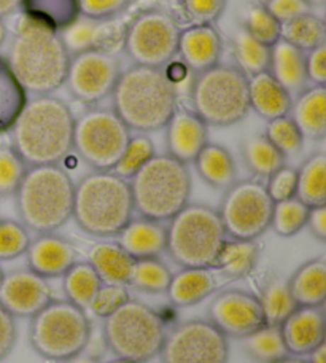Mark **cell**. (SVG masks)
Masks as SVG:
<instances>
[{"label": "cell", "instance_id": "277c9868", "mask_svg": "<svg viewBox=\"0 0 326 363\" xmlns=\"http://www.w3.org/2000/svg\"><path fill=\"white\" fill-rule=\"evenodd\" d=\"M75 184L60 164L30 166L15 193L19 223L28 231L55 233L74 212Z\"/></svg>", "mask_w": 326, "mask_h": 363}, {"label": "cell", "instance_id": "74e56055", "mask_svg": "<svg viewBox=\"0 0 326 363\" xmlns=\"http://www.w3.org/2000/svg\"><path fill=\"white\" fill-rule=\"evenodd\" d=\"M232 51L237 69L247 77H252L269 69L271 48L253 38L242 26L232 34Z\"/></svg>", "mask_w": 326, "mask_h": 363}, {"label": "cell", "instance_id": "8d00e7d4", "mask_svg": "<svg viewBox=\"0 0 326 363\" xmlns=\"http://www.w3.org/2000/svg\"><path fill=\"white\" fill-rule=\"evenodd\" d=\"M102 281L88 262H75L62 276V289L70 303L86 311Z\"/></svg>", "mask_w": 326, "mask_h": 363}, {"label": "cell", "instance_id": "03108f58", "mask_svg": "<svg viewBox=\"0 0 326 363\" xmlns=\"http://www.w3.org/2000/svg\"><path fill=\"white\" fill-rule=\"evenodd\" d=\"M4 274H5V272H4L2 267H0V282H2V279H4Z\"/></svg>", "mask_w": 326, "mask_h": 363}, {"label": "cell", "instance_id": "7c38bea8", "mask_svg": "<svg viewBox=\"0 0 326 363\" xmlns=\"http://www.w3.org/2000/svg\"><path fill=\"white\" fill-rule=\"evenodd\" d=\"M180 28L161 9H148L126 26L123 50L135 66L164 69L177 56Z\"/></svg>", "mask_w": 326, "mask_h": 363}, {"label": "cell", "instance_id": "ba28073f", "mask_svg": "<svg viewBox=\"0 0 326 363\" xmlns=\"http://www.w3.org/2000/svg\"><path fill=\"white\" fill-rule=\"evenodd\" d=\"M191 106L207 126L227 128L240 123L250 113L249 77L236 66L221 62L194 74Z\"/></svg>", "mask_w": 326, "mask_h": 363}, {"label": "cell", "instance_id": "e7e4bbea", "mask_svg": "<svg viewBox=\"0 0 326 363\" xmlns=\"http://www.w3.org/2000/svg\"><path fill=\"white\" fill-rule=\"evenodd\" d=\"M308 2L310 4L312 9H314V6H323L326 4V0H308Z\"/></svg>", "mask_w": 326, "mask_h": 363}, {"label": "cell", "instance_id": "83f0119b", "mask_svg": "<svg viewBox=\"0 0 326 363\" xmlns=\"http://www.w3.org/2000/svg\"><path fill=\"white\" fill-rule=\"evenodd\" d=\"M288 287L298 306L322 308L326 301V258L317 257L301 264L290 277Z\"/></svg>", "mask_w": 326, "mask_h": 363}, {"label": "cell", "instance_id": "d6a6232c", "mask_svg": "<svg viewBox=\"0 0 326 363\" xmlns=\"http://www.w3.org/2000/svg\"><path fill=\"white\" fill-rule=\"evenodd\" d=\"M296 198L308 207L326 206V155L312 153L298 167Z\"/></svg>", "mask_w": 326, "mask_h": 363}, {"label": "cell", "instance_id": "d6986e66", "mask_svg": "<svg viewBox=\"0 0 326 363\" xmlns=\"http://www.w3.org/2000/svg\"><path fill=\"white\" fill-rule=\"evenodd\" d=\"M279 327L286 351L295 357L309 355L315 347L326 342V315L323 306H298Z\"/></svg>", "mask_w": 326, "mask_h": 363}, {"label": "cell", "instance_id": "2e32d148", "mask_svg": "<svg viewBox=\"0 0 326 363\" xmlns=\"http://www.w3.org/2000/svg\"><path fill=\"white\" fill-rule=\"evenodd\" d=\"M208 322L226 338H239L264 325V314L257 295L244 290H225L215 295L208 306Z\"/></svg>", "mask_w": 326, "mask_h": 363}, {"label": "cell", "instance_id": "7dc6e473", "mask_svg": "<svg viewBox=\"0 0 326 363\" xmlns=\"http://www.w3.org/2000/svg\"><path fill=\"white\" fill-rule=\"evenodd\" d=\"M30 235L23 223L15 220H0V262L15 260L26 254Z\"/></svg>", "mask_w": 326, "mask_h": 363}, {"label": "cell", "instance_id": "4316f807", "mask_svg": "<svg viewBox=\"0 0 326 363\" xmlns=\"http://www.w3.org/2000/svg\"><path fill=\"white\" fill-rule=\"evenodd\" d=\"M305 53L280 38L271 47L269 72L291 97L308 88V75H305Z\"/></svg>", "mask_w": 326, "mask_h": 363}, {"label": "cell", "instance_id": "f1b7e54d", "mask_svg": "<svg viewBox=\"0 0 326 363\" xmlns=\"http://www.w3.org/2000/svg\"><path fill=\"white\" fill-rule=\"evenodd\" d=\"M88 263L94 268L102 284L129 285L135 260L118 242H97L89 249Z\"/></svg>", "mask_w": 326, "mask_h": 363}, {"label": "cell", "instance_id": "cb8c5ba5", "mask_svg": "<svg viewBox=\"0 0 326 363\" xmlns=\"http://www.w3.org/2000/svg\"><path fill=\"white\" fill-rule=\"evenodd\" d=\"M288 115L304 139L323 140L326 138V88L315 85L304 88L293 97Z\"/></svg>", "mask_w": 326, "mask_h": 363}, {"label": "cell", "instance_id": "db71d44e", "mask_svg": "<svg viewBox=\"0 0 326 363\" xmlns=\"http://www.w3.org/2000/svg\"><path fill=\"white\" fill-rule=\"evenodd\" d=\"M304 61L308 82L315 86H326V43L308 51Z\"/></svg>", "mask_w": 326, "mask_h": 363}, {"label": "cell", "instance_id": "9f6ffc18", "mask_svg": "<svg viewBox=\"0 0 326 363\" xmlns=\"http://www.w3.org/2000/svg\"><path fill=\"white\" fill-rule=\"evenodd\" d=\"M305 226L315 239L320 242H326V206L310 207Z\"/></svg>", "mask_w": 326, "mask_h": 363}, {"label": "cell", "instance_id": "816d5d0a", "mask_svg": "<svg viewBox=\"0 0 326 363\" xmlns=\"http://www.w3.org/2000/svg\"><path fill=\"white\" fill-rule=\"evenodd\" d=\"M130 0H78L80 16L89 19L116 18L128 9Z\"/></svg>", "mask_w": 326, "mask_h": 363}, {"label": "cell", "instance_id": "91938a15", "mask_svg": "<svg viewBox=\"0 0 326 363\" xmlns=\"http://www.w3.org/2000/svg\"><path fill=\"white\" fill-rule=\"evenodd\" d=\"M62 363H99V360L93 357V355L82 352V354H78V355H75V357H72V359L65 360Z\"/></svg>", "mask_w": 326, "mask_h": 363}, {"label": "cell", "instance_id": "d590c367", "mask_svg": "<svg viewBox=\"0 0 326 363\" xmlns=\"http://www.w3.org/2000/svg\"><path fill=\"white\" fill-rule=\"evenodd\" d=\"M244 161L249 171L259 179H267L279 167L286 164V160L264 134H253L244 140Z\"/></svg>", "mask_w": 326, "mask_h": 363}, {"label": "cell", "instance_id": "6125c7cd", "mask_svg": "<svg viewBox=\"0 0 326 363\" xmlns=\"http://www.w3.org/2000/svg\"><path fill=\"white\" fill-rule=\"evenodd\" d=\"M6 37H9V29H6L5 23L2 21V19H0V47H2V45L5 43Z\"/></svg>", "mask_w": 326, "mask_h": 363}, {"label": "cell", "instance_id": "ffe728a7", "mask_svg": "<svg viewBox=\"0 0 326 363\" xmlns=\"http://www.w3.org/2000/svg\"><path fill=\"white\" fill-rule=\"evenodd\" d=\"M167 155L180 163L190 164L208 144V126L193 110H175L166 125Z\"/></svg>", "mask_w": 326, "mask_h": 363}, {"label": "cell", "instance_id": "5bb4252c", "mask_svg": "<svg viewBox=\"0 0 326 363\" xmlns=\"http://www.w3.org/2000/svg\"><path fill=\"white\" fill-rule=\"evenodd\" d=\"M161 363H227L230 342L208 320H186L166 333Z\"/></svg>", "mask_w": 326, "mask_h": 363}, {"label": "cell", "instance_id": "4fadbf2b", "mask_svg": "<svg viewBox=\"0 0 326 363\" xmlns=\"http://www.w3.org/2000/svg\"><path fill=\"white\" fill-rule=\"evenodd\" d=\"M272 209L274 201L263 182L247 179L225 190L218 216L227 238L257 241L271 226Z\"/></svg>", "mask_w": 326, "mask_h": 363}, {"label": "cell", "instance_id": "ee69618b", "mask_svg": "<svg viewBox=\"0 0 326 363\" xmlns=\"http://www.w3.org/2000/svg\"><path fill=\"white\" fill-rule=\"evenodd\" d=\"M242 28L253 38H257L258 42L271 48L274 43L280 40V28H282V24L266 10L263 4L253 2L247 6Z\"/></svg>", "mask_w": 326, "mask_h": 363}, {"label": "cell", "instance_id": "f546056e", "mask_svg": "<svg viewBox=\"0 0 326 363\" xmlns=\"http://www.w3.org/2000/svg\"><path fill=\"white\" fill-rule=\"evenodd\" d=\"M193 163L199 177L217 190H227L237 182L236 161L223 145L208 142Z\"/></svg>", "mask_w": 326, "mask_h": 363}, {"label": "cell", "instance_id": "d4e9b609", "mask_svg": "<svg viewBox=\"0 0 326 363\" xmlns=\"http://www.w3.org/2000/svg\"><path fill=\"white\" fill-rule=\"evenodd\" d=\"M249 99L253 110L266 121L290 113L293 97L274 79L269 70L249 77Z\"/></svg>", "mask_w": 326, "mask_h": 363}, {"label": "cell", "instance_id": "c3c4849f", "mask_svg": "<svg viewBox=\"0 0 326 363\" xmlns=\"http://www.w3.org/2000/svg\"><path fill=\"white\" fill-rule=\"evenodd\" d=\"M129 298L130 296L126 285L102 284L99 290L96 291L93 301L89 303L86 313L89 311L96 317L106 319L110 314H113L116 309H120Z\"/></svg>", "mask_w": 326, "mask_h": 363}, {"label": "cell", "instance_id": "7bdbcfd3", "mask_svg": "<svg viewBox=\"0 0 326 363\" xmlns=\"http://www.w3.org/2000/svg\"><path fill=\"white\" fill-rule=\"evenodd\" d=\"M264 135L283 155L285 160L296 158L304 147V138L290 115L267 121Z\"/></svg>", "mask_w": 326, "mask_h": 363}, {"label": "cell", "instance_id": "8992f818", "mask_svg": "<svg viewBox=\"0 0 326 363\" xmlns=\"http://www.w3.org/2000/svg\"><path fill=\"white\" fill-rule=\"evenodd\" d=\"M134 212L140 217L169 222L190 203L191 174L188 164L161 153L129 179Z\"/></svg>", "mask_w": 326, "mask_h": 363}, {"label": "cell", "instance_id": "836d02e7", "mask_svg": "<svg viewBox=\"0 0 326 363\" xmlns=\"http://www.w3.org/2000/svg\"><path fill=\"white\" fill-rule=\"evenodd\" d=\"M28 102V93L19 85L5 57L0 55V134L10 133Z\"/></svg>", "mask_w": 326, "mask_h": 363}, {"label": "cell", "instance_id": "9c48e42d", "mask_svg": "<svg viewBox=\"0 0 326 363\" xmlns=\"http://www.w3.org/2000/svg\"><path fill=\"white\" fill-rule=\"evenodd\" d=\"M91 322L86 311L69 300H51L30 317L29 341L34 351L51 362H65L86 351Z\"/></svg>", "mask_w": 326, "mask_h": 363}, {"label": "cell", "instance_id": "ac0fdd59", "mask_svg": "<svg viewBox=\"0 0 326 363\" xmlns=\"http://www.w3.org/2000/svg\"><path fill=\"white\" fill-rule=\"evenodd\" d=\"M126 26L116 18L89 19L80 16L67 29L60 32L69 55L97 50L116 55L125 45Z\"/></svg>", "mask_w": 326, "mask_h": 363}, {"label": "cell", "instance_id": "60d3db41", "mask_svg": "<svg viewBox=\"0 0 326 363\" xmlns=\"http://www.w3.org/2000/svg\"><path fill=\"white\" fill-rule=\"evenodd\" d=\"M309 209L310 207L301 203L296 196L274 203L269 228L282 238L295 236L305 226Z\"/></svg>", "mask_w": 326, "mask_h": 363}, {"label": "cell", "instance_id": "bcb514c9", "mask_svg": "<svg viewBox=\"0 0 326 363\" xmlns=\"http://www.w3.org/2000/svg\"><path fill=\"white\" fill-rule=\"evenodd\" d=\"M26 171H28V166L15 148L0 144V196L15 194Z\"/></svg>", "mask_w": 326, "mask_h": 363}, {"label": "cell", "instance_id": "6f0895ef", "mask_svg": "<svg viewBox=\"0 0 326 363\" xmlns=\"http://www.w3.org/2000/svg\"><path fill=\"white\" fill-rule=\"evenodd\" d=\"M19 5H21V0H0V19L9 18L15 15L19 11Z\"/></svg>", "mask_w": 326, "mask_h": 363}, {"label": "cell", "instance_id": "94428289", "mask_svg": "<svg viewBox=\"0 0 326 363\" xmlns=\"http://www.w3.org/2000/svg\"><path fill=\"white\" fill-rule=\"evenodd\" d=\"M274 363H309V360L301 359V357H295V355H286L285 359H280Z\"/></svg>", "mask_w": 326, "mask_h": 363}, {"label": "cell", "instance_id": "be15d7a7", "mask_svg": "<svg viewBox=\"0 0 326 363\" xmlns=\"http://www.w3.org/2000/svg\"><path fill=\"white\" fill-rule=\"evenodd\" d=\"M106 363H143V362H134V360H128V359H113V360H110V362H106Z\"/></svg>", "mask_w": 326, "mask_h": 363}, {"label": "cell", "instance_id": "5b68a950", "mask_svg": "<svg viewBox=\"0 0 326 363\" xmlns=\"http://www.w3.org/2000/svg\"><path fill=\"white\" fill-rule=\"evenodd\" d=\"M134 217L129 180L113 171H93L75 184L72 218L91 236L115 238Z\"/></svg>", "mask_w": 326, "mask_h": 363}, {"label": "cell", "instance_id": "f6af8a7d", "mask_svg": "<svg viewBox=\"0 0 326 363\" xmlns=\"http://www.w3.org/2000/svg\"><path fill=\"white\" fill-rule=\"evenodd\" d=\"M156 155L153 140L147 134L130 135L128 147L123 153L118 164L113 167V172L120 177L129 180L137 171H140L150 160Z\"/></svg>", "mask_w": 326, "mask_h": 363}, {"label": "cell", "instance_id": "681fc988", "mask_svg": "<svg viewBox=\"0 0 326 363\" xmlns=\"http://www.w3.org/2000/svg\"><path fill=\"white\" fill-rule=\"evenodd\" d=\"M266 180H267V184L264 185L266 191L274 203H279V201H285L296 196V185H298L296 167L283 164L282 167H279L276 172L271 174Z\"/></svg>", "mask_w": 326, "mask_h": 363}, {"label": "cell", "instance_id": "9a60e30c", "mask_svg": "<svg viewBox=\"0 0 326 363\" xmlns=\"http://www.w3.org/2000/svg\"><path fill=\"white\" fill-rule=\"evenodd\" d=\"M120 74L116 55L89 50L70 56L64 85L75 101L91 107L112 96Z\"/></svg>", "mask_w": 326, "mask_h": 363}, {"label": "cell", "instance_id": "6da1fadb", "mask_svg": "<svg viewBox=\"0 0 326 363\" xmlns=\"http://www.w3.org/2000/svg\"><path fill=\"white\" fill-rule=\"evenodd\" d=\"M75 115L53 94L28 99L10 129L11 147L26 166L60 164L74 150Z\"/></svg>", "mask_w": 326, "mask_h": 363}, {"label": "cell", "instance_id": "44dd1931", "mask_svg": "<svg viewBox=\"0 0 326 363\" xmlns=\"http://www.w3.org/2000/svg\"><path fill=\"white\" fill-rule=\"evenodd\" d=\"M177 55L191 72H204L220 62L223 40L213 24H193L180 30Z\"/></svg>", "mask_w": 326, "mask_h": 363}, {"label": "cell", "instance_id": "4dcf8cb0", "mask_svg": "<svg viewBox=\"0 0 326 363\" xmlns=\"http://www.w3.org/2000/svg\"><path fill=\"white\" fill-rule=\"evenodd\" d=\"M19 11L24 18L60 34L80 18L78 0H21Z\"/></svg>", "mask_w": 326, "mask_h": 363}, {"label": "cell", "instance_id": "b9f144b4", "mask_svg": "<svg viewBox=\"0 0 326 363\" xmlns=\"http://www.w3.org/2000/svg\"><path fill=\"white\" fill-rule=\"evenodd\" d=\"M172 272L159 258H143L135 260L129 285L147 294H162L169 287Z\"/></svg>", "mask_w": 326, "mask_h": 363}, {"label": "cell", "instance_id": "e575fe53", "mask_svg": "<svg viewBox=\"0 0 326 363\" xmlns=\"http://www.w3.org/2000/svg\"><path fill=\"white\" fill-rule=\"evenodd\" d=\"M280 38L301 50L303 53H308L326 43L325 21L314 11L305 13L288 23H283L280 28Z\"/></svg>", "mask_w": 326, "mask_h": 363}, {"label": "cell", "instance_id": "f5cc1de1", "mask_svg": "<svg viewBox=\"0 0 326 363\" xmlns=\"http://www.w3.org/2000/svg\"><path fill=\"white\" fill-rule=\"evenodd\" d=\"M263 5L280 24L314 10L308 0H264Z\"/></svg>", "mask_w": 326, "mask_h": 363}, {"label": "cell", "instance_id": "7a4b0ae2", "mask_svg": "<svg viewBox=\"0 0 326 363\" xmlns=\"http://www.w3.org/2000/svg\"><path fill=\"white\" fill-rule=\"evenodd\" d=\"M5 60L26 93L45 96L64 86L70 55L57 32L21 15Z\"/></svg>", "mask_w": 326, "mask_h": 363}, {"label": "cell", "instance_id": "f35d334b", "mask_svg": "<svg viewBox=\"0 0 326 363\" xmlns=\"http://www.w3.org/2000/svg\"><path fill=\"white\" fill-rule=\"evenodd\" d=\"M242 347L247 355L257 363H274L290 355L280 327L267 325V323L242 338Z\"/></svg>", "mask_w": 326, "mask_h": 363}, {"label": "cell", "instance_id": "52a82bcc", "mask_svg": "<svg viewBox=\"0 0 326 363\" xmlns=\"http://www.w3.org/2000/svg\"><path fill=\"white\" fill-rule=\"evenodd\" d=\"M169 257L181 268H212L227 239L217 209L188 203L166 225Z\"/></svg>", "mask_w": 326, "mask_h": 363}, {"label": "cell", "instance_id": "30bf717a", "mask_svg": "<svg viewBox=\"0 0 326 363\" xmlns=\"http://www.w3.org/2000/svg\"><path fill=\"white\" fill-rule=\"evenodd\" d=\"M102 332L115 357L143 363L158 357L166 338L162 317L145 303L130 298L103 319Z\"/></svg>", "mask_w": 326, "mask_h": 363}, {"label": "cell", "instance_id": "8fae6325", "mask_svg": "<svg viewBox=\"0 0 326 363\" xmlns=\"http://www.w3.org/2000/svg\"><path fill=\"white\" fill-rule=\"evenodd\" d=\"M130 135L113 108L91 106L75 118L74 150L93 171H113Z\"/></svg>", "mask_w": 326, "mask_h": 363}, {"label": "cell", "instance_id": "484cf974", "mask_svg": "<svg viewBox=\"0 0 326 363\" xmlns=\"http://www.w3.org/2000/svg\"><path fill=\"white\" fill-rule=\"evenodd\" d=\"M217 289L218 279L212 268H181L172 274L166 294L174 306L188 308L204 301Z\"/></svg>", "mask_w": 326, "mask_h": 363}, {"label": "cell", "instance_id": "1f68e13d", "mask_svg": "<svg viewBox=\"0 0 326 363\" xmlns=\"http://www.w3.org/2000/svg\"><path fill=\"white\" fill-rule=\"evenodd\" d=\"M259 257L257 241L226 239L212 269L220 271L227 279H242L255 269Z\"/></svg>", "mask_w": 326, "mask_h": 363}, {"label": "cell", "instance_id": "f907efd6", "mask_svg": "<svg viewBox=\"0 0 326 363\" xmlns=\"http://www.w3.org/2000/svg\"><path fill=\"white\" fill-rule=\"evenodd\" d=\"M193 24H215L226 10L227 0H181Z\"/></svg>", "mask_w": 326, "mask_h": 363}, {"label": "cell", "instance_id": "603a6c76", "mask_svg": "<svg viewBox=\"0 0 326 363\" xmlns=\"http://www.w3.org/2000/svg\"><path fill=\"white\" fill-rule=\"evenodd\" d=\"M115 238L120 247L134 260L158 258L162 252H166L167 230L164 222L139 216L130 218Z\"/></svg>", "mask_w": 326, "mask_h": 363}, {"label": "cell", "instance_id": "3957f363", "mask_svg": "<svg viewBox=\"0 0 326 363\" xmlns=\"http://www.w3.org/2000/svg\"><path fill=\"white\" fill-rule=\"evenodd\" d=\"M110 97L115 113L139 134L164 129L177 110V88L161 67L133 64L121 70Z\"/></svg>", "mask_w": 326, "mask_h": 363}, {"label": "cell", "instance_id": "e0dca14e", "mask_svg": "<svg viewBox=\"0 0 326 363\" xmlns=\"http://www.w3.org/2000/svg\"><path fill=\"white\" fill-rule=\"evenodd\" d=\"M53 300L48 281L28 271H13L4 274L0 282V306L15 317H34Z\"/></svg>", "mask_w": 326, "mask_h": 363}, {"label": "cell", "instance_id": "11a10c76", "mask_svg": "<svg viewBox=\"0 0 326 363\" xmlns=\"http://www.w3.org/2000/svg\"><path fill=\"white\" fill-rule=\"evenodd\" d=\"M18 327L16 319L9 311L0 306V362H4L11 354L16 345Z\"/></svg>", "mask_w": 326, "mask_h": 363}, {"label": "cell", "instance_id": "ab89813d", "mask_svg": "<svg viewBox=\"0 0 326 363\" xmlns=\"http://www.w3.org/2000/svg\"><path fill=\"white\" fill-rule=\"evenodd\" d=\"M258 300L267 325H280L298 308L290 291L288 282L280 277H272L264 284Z\"/></svg>", "mask_w": 326, "mask_h": 363}, {"label": "cell", "instance_id": "680465c9", "mask_svg": "<svg viewBox=\"0 0 326 363\" xmlns=\"http://www.w3.org/2000/svg\"><path fill=\"white\" fill-rule=\"evenodd\" d=\"M309 363H326V342L315 347L314 351L309 354Z\"/></svg>", "mask_w": 326, "mask_h": 363}, {"label": "cell", "instance_id": "7402d4cb", "mask_svg": "<svg viewBox=\"0 0 326 363\" xmlns=\"http://www.w3.org/2000/svg\"><path fill=\"white\" fill-rule=\"evenodd\" d=\"M26 258L29 269L35 274L45 279L62 277L77 262V250L65 238L55 233H45L30 239Z\"/></svg>", "mask_w": 326, "mask_h": 363}]
</instances>
